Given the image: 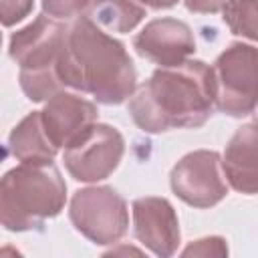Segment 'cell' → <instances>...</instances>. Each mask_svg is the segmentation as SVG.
Wrapping results in <instances>:
<instances>
[{
    "label": "cell",
    "mask_w": 258,
    "mask_h": 258,
    "mask_svg": "<svg viewBox=\"0 0 258 258\" xmlns=\"http://www.w3.org/2000/svg\"><path fill=\"white\" fill-rule=\"evenodd\" d=\"M216 107L214 69L187 58L175 67H159L129 99L127 111L145 133L202 127Z\"/></svg>",
    "instance_id": "1"
},
{
    "label": "cell",
    "mask_w": 258,
    "mask_h": 258,
    "mask_svg": "<svg viewBox=\"0 0 258 258\" xmlns=\"http://www.w3.org/2000/svg\"><path fill=\"white\" fill-rule=\"evenodd\" d=\"M58 75L64 87L89 93L103 105H119L137 89V71L123 42L89 16H77L69 26Z\"/></svg>",
    "instance_id": "2"
},
{
    "label": "cell",
    "mask_w": 258,
    "mask_h": 258,
    "mask_svg": "<svg viewBox=\"0 0 258 258\" xmlns=\"http://www.w3.org/2000/svg\"><path fill=\"white\" fill-rule=\"evenodd\" d=\"M67 183L52 161L20 163L0 181V222L10 232H26L60 214Z\"/></svg>",
    "instance_id": "3"
},
{
    "label": "cell",
    "mask_w": 258,
    "mask_h": 258,
    "mask_svg": "<svg viewBox=\"0 0 258 258\" xmlns=\"http://www.w3.org/2000/svg\"><path fill=\"white\" fill-rule=\"evenodd\" d=\"M216 107L230 117H246L258 105V48L228 44L214 62Z\"/></svg>",
    "instance_id": "4"
},
{
    "label": "cell",
    "mask_w": 258,
    "mask_h": 258,
    "mask_svg": "<svg viewBox=\"0 0 258 258\" xmlns=\"http://www.w3.org/2000/svg\"><path fill=\"white\" fill-rule=\"evenodd\" d=\"M69 218L77 232L93 244H115L127 234V202L111 185L77 189L69 204Z\"/></svg>",
    "instance_id": "5"
},
{
    "label": "cell",
    "mask_w": 258,
    "mask_h": 258,
    "mask_svg": "<svg viewBox=\"0 0 258 258\" xmlns=\"http://www.w3.org/2000/svg\"><path fill=\"white\" fill-rule=\"evenodd\" d=\"M125 151L123 135L105 123H93L85 129L62 153L67 171L85 183L101 181L109 177Z\"/></svg>",
    "instance_id": "6"
},
{
    "label": "cell",
    "mask_w": 258,
    "mask_h": 258,
    "mask_svg": "<svg viewBox=\"0 0 258 258\" xmlns=\"http://www.w3.org/2000/svg\"><path fill=\"white\" fill-rule=\"evenodd\" d=\"M222 157L218 151L198 149L183 155L169 173L173 194L194 208H212L228 196Z\"/></svg>",
    "instance_id": "7"
},
{
    "label": "cell",
    "mask_w": 258,
    "mask_h": 258,
    "mask_svg": "<svg viewBox=\"0 0 258 258\" xmlns=\"http://www.w3.org/2000/svg\"><path fill=\"white\" fill-rule=\"evenodd\" d=\"M69 26L52 16L38 14L32 22L12 32L8 54L24 71L58 69V56L64 46Z\"/></svg>",
    "instance_id": "8"
},
{
    "label": "cell",
    "mask_w": 258,
    "mask_h": 258,
    "mask_svg": "<svg viewBox=\"0 0 258 258\" xmlns=\"http://www.w3.org/2000/svg\"><path fill=\"white\" fill-rule=\"evenodd\" d=\"M133 48L159 67H175L196 52V38L183 20L155 18L133 36Z\"/></svg>",
    "instance_id": "9"
},
{
    "label": "cell",
    "mask_w": 258,
    "mask_h": 258,
    "mask_svg": "<svg viewBox=\"0 0 258 258\" xmlns=\"http://www.w3.org/2000/svg\"><path fill=\"white\" fill-rule=\"evenodd\" d=\"M131 214L135 238L155 256L167 258L177 250L181 242L179 220L165 198H137L131 204Z\"/></svg>",
    "instance_id": "10"
},
{
    "label": "cell",
    "mask_w": 258,
    "mask_h": 258,
    "mask_svg": "<svg viewBox=\"0 0 258 258\" xmlns=\"http://www.w3.org/2000/svg\"><path fill=\"white\" fill-rule=\"evenodd\" d=\"M40 115L50 141L58 149L60 147L67 149L85 129L97 123L99 109L93 101L77 93L58 91L44 103V109L40 111Z\"/></svg>",
    "instance_id": "11"
},
{
    "label": "cell",
    "mask_w": 258,
    "mask_h": 258,
    "mask_svg": "<svg viewBox=\"0 0 258 258\" xmlns=\"http://www.w3.org/2000/svg\"><path fill=\"white\" fill-rule=\"evenodd\" d=\"M222 169L232 189L254 196L258 194V125H242L228 141L222 155Z\"/></svg>",
    "instance_id": "12"
},
{
    "label": "cell",
    "mask_w": 258,
    "mask_h": 258,
    "mask_svg": "<svg viewBox=\"0 0 258 258\" xmlns=\"http://www.w3.org/2000/svg\"><path fill=\"white\" fill-rule=\"evenodd\" d=\"M8 151L20 163H46L58 153V147L46 135L40 111L28 113L8 135Z\"/></svg>",
    "instance_id": "13"
},
{
    "label": "cell",
    "mask_w": 258,
    "mask_h": 258,
    "mask_svg": "<svg viewBox=\"0 0 258 258\" xmlns=\"http://www.w3.org/2000/svg\"><path fill=\"white\" fill-rule=\"evenodd\" d=\"M87 16L103 30L131 32L145 18V6L139 0H93Z\"/></svg>",
    "instance_id": "14"
},
{
    "label": "cell",
    "mask_w": 258,
    "mask_h": 258,
    "mask_svg": "<svg viewBox=\"0 0 258 258\" xmlns=\"http://www.w3.org/2000/svg\"><path fill=\"white\" fill-rule=\"evenodd\" d=\"M222 14L232 34L258 42V0H230Z\"/></svg>",
    "instance_id": "15"
},
{
    "label": "cell",
    "mask_w": 258,
    "mask_h": 258,
    "mask_svg": "<svg viewBox=\"0 0 258 258\" xmlns=\"http://www.w3.org/2000/svg\"><path fill=\"white\" fill-rule=\"evenodd\" d=\"M91 2L93 0H42V10L44 14L60 20L81 14L85 8L91 6Z\"/></svg>",
    "instance_id": "16"
},
{
    "label": "cell",
    "mask_w": 258,
    "mask_h": 258,
    "mask_svg": "<svg viewBox=\"0 0 258 258\" xmlns=\"http://www.w3.org/2000/svg\"><path fill=\"white\" fill-rule=\"evenodd\" d=\"M183 256H226L228 254V246H226V240L220 238V236H208V238H200V240H194L189 246L183 248L181 252Z\"/></svg>",
    "instance_id": "17"
},
{
    "label": "cell",
    "mask_w": 258,
    "mask_h": 258,
    "mask_svg": "<svg viewBox=\"0 0 258 258\" xmlns=\"http://www.w3.org/2000/svg\"><path fill=\"white\" fill-rule=\"evenodd\" d=\"M2 2V24L12 26L30 14L34 0H0Z\"/></svg>",
    "instance_id": "18"
},
{
    "label": "cell",
    "mask_w": 258,
    "mask_h": 258,
    "mask_svg": "<svg viewBox=\"0 0 258 258\" xmlns=\"http://www.w3.org/2000/svg\"><path fill=\"white\" fill-rule=\"evenodd\" d=\"M183 4L189 12L216 14V12H222L230 4V0H183Z\"/></svg>",
    "instance_id": "19"
},
{
    "label": "cell",
    "mask_w": 258,
    "mask_h": 258,
    "mask_svg": "<svg viewBox=\"0 0 258 258\" xmlns=\"http://www.w3.org/2000/svg\"><path fill=\"white\" fill-rule=\"evenodd\" d=\"M143 6H149V8H155V10H163V8H171L175 6L179 0H139Z\"/></svg>",
    "instance_id": "20"
},
{
    "label": "cell",
    "mask_w": 258,
    "mask_h": 258,
    "mask_svg": "<svg viewBox=\"0 0 258 258\" xmlns=\"http://www.w3.org/2000/svg\"><path fill=\"white\" fill-rule=\"evenodd\" d=\"M256 125H258V119H256Z\"/></svg>",
    "instance_id": "21"
}]
</instances>
